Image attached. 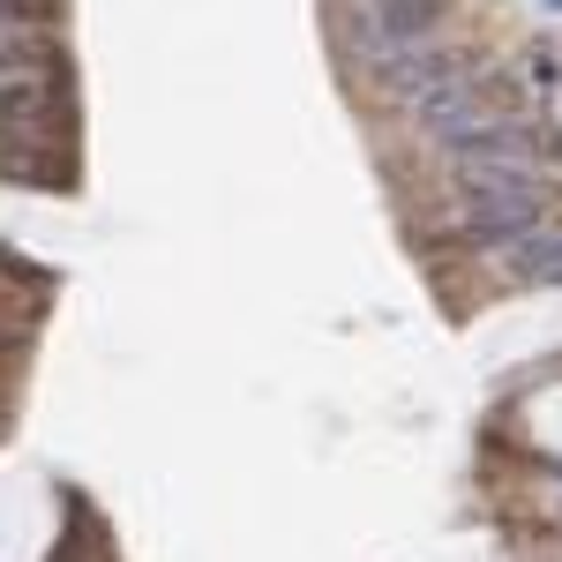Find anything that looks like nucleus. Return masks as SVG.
I'll return each mask as SVG.
<instances>
[{
	"instance_id": "1",
	"label": "nucleus",
	"mask_w": 562,
	"mask_h": 562,
	"mask_svg": "<svg viewBox=\"0 0 562 562\" xmlns=\"http://www.w3.org/2000/svg\"><path fill=\"white\" fill-rule=\"evenodd\" d=\"M532 225H548V173L540 166H450V203H442L450 240L510 248Z\"/></svg>"
},
{
	"instance_id": "2",
	"label": "nucleus",
	"mask_w": 562,
	"mask_h": 562,
	"mask_svg": "<svg viewBox=\"0 0 562 562\" xmlns=\"http://www.w3.org/2000/svg\"><path fill=\"white\" fill-rule=\"evenodd\" d=\"M428 38H450V0H330V45L360 76Z\"/></svg>"
},
{
	"instance_id": "3",
	"label": "nucleus",
	"mask_w": 562,
	"mask_h": 562,
	"mask_svg": "<svg viewBox=\"0 0 562 562\" xmlns=\"http://www.w3.org/2000/svg\"><path fill=\"white\" fill-rule=\"evenodd\" d=\"M480 60L473 45H450V38H428V45H405L397 60H383L368 83H375V98H383L390 113H413V105H428V98H442V90H458V83H473Z\"/></svg>"
},
{
	"instance_id": "4",
	"label": "nucleus",
	"mask_w": 562,
	"mask_h": 562,
	"mask_svg": "<svg viewBox=\"0 0 562 562\" xmlns=\"http://www.w3.org/2000/svg\"><path fill=\"white\" fill-rule=\"evenodd\" d=\"M503 270L518 285H562V225H532L503 248Z\"/></svg>"
}]
</instances>
